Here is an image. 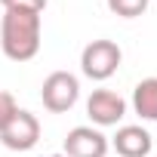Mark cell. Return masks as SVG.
I'll return each instance as SVG.
<instances>
[{
  "instance_id": "cell-8",
  "label": "cell",
  "mask_w": 157,
  "mask_h": 157,
  "mask_svg": "<svg viewBox=\"0 0 157 157\" xmlns=\"http://www.w3.org/2000/svg\"><path fill=\"white\" fill-rule=\"evenodd\" d=\"M132 108L142 120L157 123V77H145L132 90Z\"/></svg>"
},
{
  "instance_id": "cell-11",
  "label": "cell",
  "mask_w": 157,
  "mask_h": 157,
  "mask_svg": "<svg viewBox=\"0 0 157 157\" xmlns=\"http://www.w3.org/2000/svg\"><path fill=\"white\" fill-rule=\"evenodd\" d=\"M3 10H28V13H43L46 0H0Z\"/></svg>"
},
{
  "instance_id": "cell-12",
  "label": "cell",
  "mask_w": 157,
  "mask_h": 157,
  "mask_svg": "<svg viewBox=\"0 0 157 157\" xmlns=\"http://www.w3.org/2000/svg\"><path fill=\"white\" fill-rule=\"evenodd\" d=\"M49 157H65V154H49Z\"/></svg>"
},
{
  "instance_id": "cell-7",
  "label": "cell",
  "mask_w": 157,
  "mask_h": 157,
  "mask_svg": "<svg viewBox=\"0 0 157 157\" xmlns=\"http://www.w3.org/2000/svg\"><path fill=\"white\" fill-rule=\"evenodd\" d=\"M111 148L120 157H148L154 142H151V132L145 126H120L117 136L111 139Z\"/></svg>"
},
{
  "instance_id": "cell-3",
  "label": "cell",
  "mask_w": 157,
  "mask_h": 157,
  "mask_svg": "<svg viewBox=\"0 0 157 157\" xmlns=\"http://www.w3.org/2000/svg\"><path fill=\"white\" fill-rule=\"evenodd\" d=\"M120 59H123V52L114 40H93L80 52V71L90 80H108L120 68Z\"/></svg>"
},
{
  "instance_id": "cell-1",
  "label": "cell",
  "mask_w": 157,
  "mask_h": 157,
  "mask_svg": "<svg viewBox=\"0 0 157 157\" xmlns=\"http://www.w3.org/2000/svg\"><path fill=\"white\" fill-rule=\"evenodd\" d=\"M40 13L6 10L0 22V49L10 62H31L40 52Z\"/></svg>"
},
{
  "instance_id": "cell-9",
  "label": "cell",
  "mask_w": 157,
  "mask_h": 157,
  "mask_svg": "<svg viewBox=\"0 0 157 157\" xmlns=\"http://www.w3.org/2000/svg\"><path fill=\"white\" fill-rule=\"evenodd\" d=\"M108 10L120 19H136L148 10V0H108Z\"/></svg>"
},
{
  "instance_id": "cell-2",
  "label": "cell",
  "mask_w": 157,
  "mask_h": 157,
  "mask_svg": "<svg viewBox=\"0 0 157 157\" xmlns=\"http://www.w3.org/2000/svg\"><path fill=\"white\" fill-rule=\"evenodd\" d=\"M40 99H43V108L52 111V114H65L77 105L80 99V80L71 74V71H52L43 86H40Z\"/></svg>"
},
{
  "instance_id": "cell-4",
  "label": "cell",
  "mask_w": 157,
  "mask_h": 157,
  "mask_svg": "<svg viewBox=\"0 0 157 157\" xmlns=\"http://www.w3.org/2000/svg\"><path fill=\"white\" fill-rule=\"evenodd\" d=\"M0 142L10 151H31L37 142H40V120L31 114V111H16L10 117V123L0 129Z\"/></svg>"
},
{
  "instance_id": "cell-5",
  "label": "cell",
  "mask_w": 157,
  "mask_h": 157,
  "mask_svg": "<svg viewBox=\"0 0 157 157\" xmlns=\"http://www.w3.org/2000/svg\"><path fill=\"white\" fill-rule=\"evenodd\" d=\"M108 148V136L93 126H74L65 136V157H105Z\"/></svg>"
},
{
  "instance_id": "cell-6",
  "label": "cell",
  "mask_w": 157,
  "mask_h": 157,
  "mask_svg": "<svg viewBox=\"0 0 157 157\" xmlns=\"http://www.w3.org/2000/svg\"><path fill=\"white\" fill-rule=\"evenodd\" d=\"M86 114L96 126H117L126 114V102L114 90H96L86 102Z\"/></svg>"
},
{
  "instance_id": "cell-10",
  "label": "cell",
  "mask_w": 157,
  "mask_h": 157,
  "mask_svg": "<svg viewBox=\"0 0 157 157\" xmlns=\"http://www.w3.org/2000/svg\"><path fill=\"white\" fill-rule=\"evenodd\" d=\"M16 111H19L16 96H13V93H6V90H0V129L10 123V117H13Z\"/></svg>"
}]
</instances>
